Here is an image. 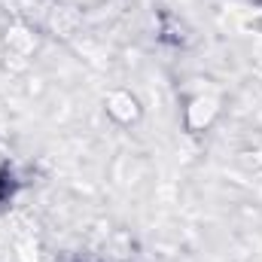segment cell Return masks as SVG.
Masks as SVG:
<instances>
[{
	"instance_id": "6da1fadb",
	"label": "cell",
	"mask_w": 262,
	"mask_h": 262,
	"mask_svg": "<svg viewBox=\"0 0 262 262\" xmlns=\"http://www.w3.org/2000/svg\"><path fill=\"white\" fill-rule=\"evenodd\" d=\"M220 110H223V101H220L216 92H207V89L192 92L183 104V125H186L189 134H201L216 122Z\"/></svg>"
},
{
	"instance_id": "7a4b0ae2",
	"label": "cell",
	"mask_w": 262,
	"mask_h": 262,
	"mask_svg": "<svg viewBox=\"0 0 262 262\" xmlns=\"http://www.w3.org/2000/svg\"><path fill=\"white\" fill-rule=\"evenodd\" d=\"M104 113H107V119L113 125L131 128V125H137L143 119V104L128 89H113V92L104 95Z\"/></svg>"
},
{
	"instance_id": "3957f363",
	"label": "cell",
	"mask_w": 262,
	"mask_h": 262,
	"mask_svg": "<svg viewBox=\"0 0 262 262\" xmlns=\"http://www.w3.org/2000/svg\"><path fill=\"white\" fill-rule=\"evenodd\" d=\"M18 186H21L18 174H15L9 165H3V168H0V210H3L6 204H12V198L18 195Z\"/></svg>"
}]
</instances>
